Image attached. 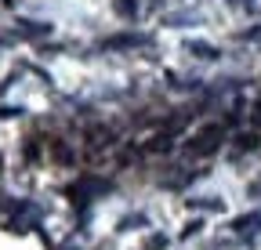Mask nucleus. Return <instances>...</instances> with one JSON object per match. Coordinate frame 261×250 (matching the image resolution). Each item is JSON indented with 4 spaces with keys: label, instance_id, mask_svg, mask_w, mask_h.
Returning a JSON list of instances; mask_svg holds the SVG:
<instances>
[{
    "label": "nucleus",
    "instance_id": "nucleus-1",
    "mask_svg": "<svg viewBox=\"0 0 261 250\" xmlns=\"http://www.w3.org/2000/svg\"><path fill=\"white\" fill-rule=\"evenodd\" d=\"M214 138H221V127H207V131H203L200 138H196V145H189V149H192L196 156H200V152H211V149L218 145Z\"/></svg>",
    "mask_w": 261,
    "mask_h": 250
}]
</instances>
